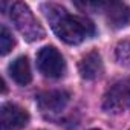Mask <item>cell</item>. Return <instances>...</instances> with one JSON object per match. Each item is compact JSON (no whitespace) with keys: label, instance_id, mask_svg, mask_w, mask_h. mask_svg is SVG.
Masks as SVG:
<instances>
[{"label":"cell","instance_id":"cell-1","mask_svg":"<svg viewBox=\"0 0 130 130\" xmlns=\"http://www.w3.org/2000/svg\"><path fill=\"white\" fill-rule=\"evenodd\" d=\"M41 11L57 37L68 44H80L86 38L95 35V26L89 19L72 15L57 3H44L41 5Z\"/></svg>","mask_w":130,"mask_h":130},{"label":"cell","instance_id":"cell-2","mask_svg":"<svg viewBox=\"0 0 130 130\" xmlns=\"http://www.w3.org/2000/svg\"><path fill=\"white\" fill-rule=\"evenodd\" d=\"M9 17L15 25L17 31L23 35L26 41H37L44 37V29L35 19L31 8L23 2H15L11 6Z\"/></svg>","mask_w":130,"mask_h":130},{"label":"cell","instance_id":"cell-3","mask_svg":"<svg viewBox=\"0 0 130 130\" xmlns=\"http://www.w3.org/2000/svg\"><path fill=\"white\" fill-rule=\"evenodd\" d=\"M130 109V80L115 83L103 96V110L107 113H122Z\"/></svg>","mask_w":130,"mask_h":130},{"label":"cell","instance_id":"cell-4","mask_svg":"<svg viewBox=\"0 0 130 130\" xmlns=\"http://www.w3.org/2000/svg\"><path fill=\"white\" fill-rule=\"evenodd\" d=\"M37 68L47 78H60L66 72V61L55 46H44L37 54Z\"/></svg>","mask_w":130,"mask_h":130},{"label":"cell","instance_id":"cell-5","mask_svg":"<svg viewBox=\"0 0 130 130\" xmlns=\"http://www.w3.org/2000/svg\"><path fill=\"white\" fill-rule=\"evenodd\" d=\"M37 106L41 112H49V113H58L66 109V106L71 101L69 92L63 89H55V90H44L35 96Z\"/></svg>","mask_w":130,"mask_h":130},{"label":"cell","instance_id":"cell-6","mask_svg":"<svg viewBox=\"0 0 130 130\" xmlns=\"http://www.w3.org/2000/svg\"><path fill=\"white\" fill-rule=\"evenodd\" d=\"M2 130H22L29 122V113L15 103H5L0 110Z\"/></svg>","mask_w":130,"mask_h":130},{"label":"cell","instance_id":"cell-7","mask_svg":"<svg viewBox=\"0 0 130 130\" xmlns=\"http://www.w3.org/2000/svg\"><path fill=\"white\" fill-rule=\"evenodd\" d=\"M78 71L81 78L84 80H95L103 74V60L98 51L87 52L78 63Z\"/></svg>","mask_w":130,"mask_h":130},{"label":"cell","instance_id":"cell-8","mask_svg":"<svg viewBox=\"0 0 130 130\" xmlns=\"http://www.w3.org/2000/svg\"><path fill=\"white\" fill-rule=\"evenodd\" d=\"M103 9L107 15V22L112 28L119 29L130 23V8L127 5L119 3V2H110V3L106 2Z\"/></svg>","mask_w":130,"mask_h":130},{"label":"cell","instance_id":"cell-9","mask_svg":"<svg viewBox=\"0 0 130 130\" xmlns=\"http://www.w3.org/2000/svg\"><path fill=\"white\" fill-rule=\"evenodd\" d=\"M8 72L11 75V78L20 84V86H26L31 83L32 80V72H31V64H29V60L28 57L22 55V57H17L8 68Z\"/></svg>","mask_w":130,"mask_h":130},{"label":"cell","instance_id":"cell-10","mask_svg":"<svg viewBox=\"0 0 130 130\" xmlns=\"http://www.w3.org/2000/svg\"><path fill=\"white\" fill-rule=\"evenodd\" d=\"M115 57H116V61L121 66L130 68V38H125L116 44Z\"/></svg>","mask_w":130,"mask_h":130},{"label":"cell","instance_id":"cell-11","mask_svg":"<svg viewBox=\"0 0 130 130\" xmlns=\"http://www.w3.org/2000/svg\"><path fill=\"white\" fill-rule=\"evenodd\" d=\"M14 44H15V40H14L11 31L5 25H2L0 26V54L2 55L9 54L12 51Z\"/></svg>","mask_w":130,"mask_h":130},{"label":"cell","instance_id":"cell-12","mask_svg":"<svg viewBox=\"0 0 130 130\" xmlns=\"http://www.w3.org/2000/svg\"><path fill=\"white\" fill-rule=\"evenodd\" d=\"M90 130H100V128H90Z\"/></svg>","mask_w":130,"mask_h":130}]
</instances>
